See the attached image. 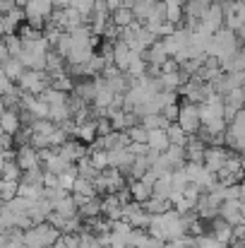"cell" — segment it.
Here are the masks:
<instances>
[{"label":"cell","instance_id":"6da1fadb","mask_svg":"<svg viewBox=\"0 0 245 248\" xmlns=\"http://www.w3.org/2000/svg\"><path fill=\"white\" fill-rule=\"evenodd\" d=\"M221 27H224V2H221V0H214V2L204 10V15H202V19H200V24H197V31H204V34L214 36Z\"/></svg>","mask_w":245,"mask_h":248},{"label":"cell","instance_id":"7a4b0ae2","mask_svg":"<svg viewBox=\"0 0 245 248\" xmlns=\"http://www.w3.org/2000/svg\"><path fill=\"white\" fill-rule=\"evenodd\" d=\"M17 84H19L27 94H39V96H41V94L53 84V78H51L46 70H27Z\"/></svg>","mask_w":245,"mask_h":248},{"label":"cell","instance_id":"3957f363","mask_svg":"<svg viewBox=\"0 0 245 248\" xmlns=\"http://www.w3.org/2000/svg\"><path fill=\"white\" fill-rule=\"evenodd\" d=\"M178 123L185 128V133H190V135H197V133H200V128H202L200 104H192V101H185V104H180V116H178Z\"/></svg>","mask_w":245,"mask_h":248},{"label":"cell","instance_id":"277c9868","mask_svg":"<svg viewBox=\"0 0 245 248\" xmlns=\"http://www.w3.org/2000/svg\"><path fill=\"white\" fill-rule=\"evenodd\" d=\"M229 157H231V152H229L224 145H209L207 152H204V166H207L209 171L219 173V171L226 166Z\"/></svg>","mask_w":245,"mask_h":248},{"label":"cell","instance_id":"5b68a950","mask_svg":"<svg viewBox=\"0 0 245 248\" xmlns=\"http://www.w3.org/2000/svg\"><path fill=\"white\" fill-rule=\"evenodd\" d=\"M17 164L22 166V171L43 166V162H41V150L34 147L31 142H29V145H19V147H17Z\"/></svg>","mask_w":245,"mask_h":248},{"label":"cell","instance_id":"8992f818","mask_svg":"<svg viewBox=\"0 0 245 248\" xmlns=\"http://www.w3.org/2000/svg\"><path fill=\"white\" fill-rule=\"evenodd\" d=\"M209 234L216 239V241H221L224 246H233V241H236V224H231V222H226L224 217H216L214 222H212V229H209Z\"/></svg>","mask_w":245,"mask_h":248},{"label":"cell","instance_id":"52a82bcc","mask_svg":"<svg viewBox=\"0 0 245 248\" xmlns=\"http://www.w3.org/2000/svg\"><path fill=\"white\" fill-rule=\"evenodd\" d=\"M22 22H27V12H24L22 5H14L10 12L2 15V36H7V34H17L19 27H22Z\"/></svg>","mask_w":245,"mask_h":248},{"label":"cell","instance_id":"ba28073f","mask_svg":"<svg viewBox=\"0 0 245 248\" xmlns=\"http://www.w3.org/2000/svg\"><path fill=\"white\" fill-rule=\"evenodd\" d=\"M144 58H147L149 68H159V70H161L163 65L171 61V53H168V48H166L163 39H159L154 46H149V48L144 51Z\"/></svg>","mask_w":245,"mask_h":248},{"label":"cell","instance_id":"9c48e42d","mask_svg":"<svg viewBox=\"0 0 245 248\" xmlns=\"http://www.w3.org/2000/svg\"><path fill=\"white\" fill-rule=\"evenodd\" d=\"M219 217H224V219L231 222V224H243L245 217H243V212H241V198H236V200H224L221 207H219Z\"/></svg>","mask_w":245,"mask_h":248},{"label":"cell","instance_id":"30bf717a","mask_svg":"<svg viewBox=\"0 0 245 248\" xmlns=\"http://www.w3.org/2000/svg\"><path fill=\"white\" fill-rule=\"evenodd\" d=\"M101 210H103V215L108 217V219H123V202H120V198L115 195V193H106V195H101Z\"/></svg>","mask_w":245,"mask_h":248},{"label":"cell","instance_id":"8fae6325","mask_svg":"<svg viewBox=\"0 0 245 248\" xmlns=\"http://www.w3.org/2000/svg\"><path fill=\"white\" fill-rule=\"evenodd\" d=\"M24 125V118H22V111H14V108H5L2 111V133H10V135H17Z\"/></svg>","mask_w":245,"mask_h":248},{"label":"cell","instance_id":"7c38bea8","mask_svg":"<svg viewBox=\"0 0 245 248\" xmlns=\"http://www.w3.org/2000/svg\"><path fill=\"white\" fill-rule=\"evenodd\" d=\"M132 56H135V51H132L125 41H120V39H118V41H115V46H113V63H115L123 73L128 70V65H130Z\"/></svg>","mask_w":245,"mask_h":248},{"label":"cell","instance_id":"4fadbf2b","mask_svg":"<svg viewBox=\"0 0 245 248\" xmlns=\"http://www.w3.org/2000/svg\"><path fill=\"white\" fill-rule=\"evenodd\" d=\"M207 142L200 140L197 135H190V140L185 142V152H187V162H202L204 164V152H207Z\"/></svg>","mask_w":245,"mask_h":248},{"label":"cell","instance_id":"5bb4252c","mask_svg":"<svg viewBox=\"0 0 245 248\" xmlns=\"http://www.w3.org/2000/svg\"><path fill=\"white\" fill-rule=\"evenodd\" d=\"M128 186H130V190H132V198H135L137 202H147V200L154 195V186H152V183H147L144 178L128 181Z\"/></svg>","mask_w":245,"mask_h":248},{"label":"cell","instance_id":"9a60e30c","mask_svg":"<svg viewBox=\"0 0 245 248\" xmlns=\"http://www.w3.org/2000/svg\"><path fill=\"white\" fill-rule=\"evenodd\" d=\"M111 22L115 24V27H120V29H128V27H132L135 22H137V17H135V12L130 10V7H118V10H113L111 12Z\"/></svg>","mask_w":245,"mask_h":248},{"label":"cell","instance_id":"2e32d148","mask_svg":"<svg viewBox=\"0 0 245 248\" xmlns=\"http://www.w3.org/2000/svg\"><path fill=\"white\" fill-rule=\"evenodd\" d=\"M65 63H68V58L65 56H60L56 48L48 53V58H46V73L51 75V78H56V75H63V73H68L65 70Z\"/></svg>","mask_w":245,"mask_h":248},{"label":"cell","instance_id":"e0dca14e","mask_svg":"<svg viewBox=\"0 0 245 248\" xmlns=\"http://www.w3.org/2000/svg\"><path fill=\"white\" fill-rule=\"evenodd\" d=\"M24 73H27V68H24V63H22L19 58H7V61H2V75H7L10 80L19 82Z\"/></svg>","mask_w":245,"mask_h":248},{"label":"cell","instance_id":"ac0fdd59","mask_svg":"<svg viewBox=\"0 0 245 248\" xmlns=\"http://www.w3.org/2000/svg\"><path fill=\"white\" fill-rule=\"evenodd\" d=\"M142 207L149 212V215H163L168 210H173V202L168 198H159V195H152L147 202H142Z\"/></svg>","mask_w":245,"mask_h":248},{"label":"cell","instance_id":"d6986e66","mask_svg":"<svg viewBox=\"0 0 245 248\" xmlns=\"http://www.w3.org/2000/svg\"><path fill=\"white\" fill-rule=\"evenodd\" d=\"M163 155H166V159L171 162V166H173V169H180V166L187 164V152H185V145H171Z\"/></svg>","mask_w":245,"mask_h":248},{"label":"cell","instance_id":"ffe728a7","mask_svg":"<svg viewBox=\"0 0 245 248\" xmlns=\"http://www.w3.org/2000/svg\"><path fill=\"white\" fill-rule=\"evenodd\" d=\"M99 215H103V210H101V195L89 198L86 202H82L80 205V217L82 219H91V217H99Z\"/></svg>","mask_w":245,"mask_h":248},{"label":"cell","instance_id":"44dd1931","mask_svg":"<svg viewBox=\"0 0 245 248\" xmlns=\"http://www.w3.org/2000/svg\"><path fill=\"white\" fill-rule=\"evenodd\" d=\"M149 147L157 150V152H166L171 147V138H168L166 128H159V130H152L149 133Z\"/></svg>","mask_w":245,"mask_h":248},{"label":"cell","instance_id":"7402d4cb","mask_svg":"<svg viewBox=\"0 0 245 248\" xmlns=\"http://www.w3.org/2000/svg\"><path fill=\"white\" fill-rule=\"evenodd\" d=\"M96 121H99V118H91V121L80 123V133H77V138H80L82 142L91 145V142L99 138V125H96Z\"/></svg>","mask_w":245,"mask_h":248},{"label":"cell","instance_id":"603a6c76","mask_svg":"<svg viewBox=\"0 0 245 248\" xmlns=\"http://www.w3.org/2000/svg\"><path fill=\"white\" fill-rule=\"evenodd\" d=\"M72 193H75V195H84V198H96V195H99L94 181H91V178H84V176H77Z\"/></svg>","mask_w":245,"mask_h":248},{"label":"cell","instance_id":"cb8c5ba5","mask_svg":"<svg viewBox=\"0 0 245 248\" xmlns=\"http://www.w3.org/2000/svg\"><path fill=\"white\" fill-rule=\"evenodd\" d=\"M2 46L7 48V53H10L12 58H19L22 51H24V39H22L19 34H7V36L2 39Z\"/></svg>","mask_w":245,"mask_h":248},{"label":"cell","instance_id":"d4e9b609","mask_svg":"<svg viewBox=\"0 0 245 248\" xmlns=\"http://www.w3.org/2000/svg\"><path fill=\"white\" fill-rule=\"evenodd\" d=\"M166 133H168V138H171V145H185V142L190 140V133H185V128H183L178 121H175V123H168Z\"/></svg>","mask_w":245,"mask_h":248},{"label":"cell","instance_id":"484cf974","mask_svg":"<svg viewBox=\"0 0 245 248\" xmlns=\"http://www.w3.org/2000/svg\"><path fill=\"white\" fill-rule=\"evenodd\" d=\"M154 7H157V0H137V5L132 7V12H135V17H137V22H147L149 19V15L154 12Z\"/></svg>","mask_w":245,"mask_h":248},{"label":"cell","instance_id":"4316f807","mask_svg":"<svg viewBox=\"0 0 245 248\" xmlns=\"http://www.w3.org/2000/svg\"><path fill=\"white\" fill-rule=\"evenodd\" d=\"M0 195H2V202H10L12 198H17V195H19V181L2 178V183H0Z\"/></svg>","mask_w":245,"mask_h":248},{"label":"cell","instance_id":"83f0119b","mask_svg":"<svg viewBox=\"0 0 245 248\" xmlns=\"http://www.w3.org/2000/svg\"><path fill=\"white\" fill-rule=\"evenodd\" d=\"M22 166L17 164V159H5L2 162V178H10V181H22Z\"/></svg>","mask_w":245,"mask_h":248},{"label":"cell","instance_id":"f1b7e54d","mask_svg":"<svg viewBox=\"0 0 245 248\" xmlns=\"http://www.w3.org/2000/svg\"><path fill=\"white\" fill-rule=\"evenodd\" d=\"M142 125H147L149 130H159V128H168V121H166V116L163 113H147V116H142V121H140Z\"/></svg>","mask_w":245,"mask_h":248},{"label":"cell","instance_id":"f546056e","mask_svg":"<svg viewBox=\"0 0 245 248\" xmlns=\"http://www.w3.org/2000/svg\"><path fill=\"white\" fill-rule=\"evenodd\" d=\"M149 128L147 125H142V123H137V125H132L130 130H128V135H130V140L132 142H149Z\"/></svg>","mask_w":245,"mask_h":248},{"label":"cell","instance_id":"4dcf8cb0","mask_svg":"<svg viewBox=\"0 0 245 248\" xmlns=\"http://www.w3.org/2000/svg\"><path fill=\"white\" fill-rule=\"evenodd\" d=\"M161 113L166 116V121H168V123H175V121H178V116H180V104H171V106H166Z\"/></svg>","mask_w":245,"mask_h":248},{"label":"cell","instance_id":"1f68e13d","mask_svg":"<svg viewBox=\"0 0 245 248\" xmlns=\"http://www.w3.org/2000/svg\"><path fill=\"white\" fill-rule=\"evenodd\" d=\"M72 2H75V0H53V5H56V7H70Z\"/></svg>","mask_w":245,"mask_h":248},{"label":"cell","instance_id":"d6a6232c","mask_svg":"<svg viewBox=\"0 0 245 248\" xmlns=\"http://www.w3.org/2000/svg\"><path fill=\"white\" fill-rule=\"evenodd\" d=\"M123 5H125V7H130V10H132V7H135V5H137V0H123Z\"/></svg>","mask_w":245,"mask_h":248},{"label":"cell","instance_id":"836d02e7","mask_svg":"<svg viewBox=\"0 0 245 248\" xmlns=\"http://www.w3.org/2000/svg\"><path fill=\"white\" fill-rule=\"evenodd\" d=\"M238 36H241V41H245V24L238 29Z\"/></svg>","mask_w":245,"mask_h":248},{"label":"cell","instance_id":"e575fe53","mask_svg":"<svg viewBox=\"0 0 245 248\" xmlns=\"http://www.w3.org/2000/svg\"><path fill=\"white\" fill-rule=\"evenodd\" d=\"M241 212H243V217H245V200L241 198Z\"/></svg>","mask_w":245,"mask_h":248},{"label":"cell","instance_id":"d590c367","mask_svg":"<svg viewBox=\"0 0 245 248\" xmlns=\"http://www.w3.org/2000/svg\"><path fill=\"white\" fill-rule=\"evenodd\" d=\"M157 2H163V0H157Z\"/></svg>","mask_w":245,"mask_h":248},{"label":"cell","instance_id":"8d00e7d4","mask_svg":"<svg viewBox=\"0 0 245 248\" xmlns=\"http://www.w3.org/2000/svg\"><path fill=\"white\" fill-rule=\"evenodd\" d=\"M130 248H137V246H130Z\"/></svg>","mask_w":245,"mask_h":248}]
</instances>
